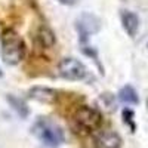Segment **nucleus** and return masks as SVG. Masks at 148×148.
Here are the masks:
<instances>
[{
  "mask_svg": "<svg viewBox=\"0 0 148 148\" xmlns=\"http://www.w3.org/2000/svg\"><path fill=\"white\" fill-rule=\"evenodd\" d=\"M33 133L36 135L37 139L49 148H56L59 145H62L65 141L64 130L47 119L37 120L33 126Z\"/></svg>",
  "mask_w": 148,
  "mask_h": 148,
  "instance_id": "f257e3e1",
  "label": "nucleus"
},
{
  "mask_svg": "<svg viewBox=\"0 0 148 148\" xmlns=\"http://www.w3.org/2000/svg\"><path fill=\"white\" fill-rule=\"evenodd\" d=\"M25 45L15 31H6L2 37V58L8 65H16L24 59Z\"/></svg>",
  "mask_w": 148,
  "mask_h": 148,
  "instance_id": "f03ea898",
  "label": "nucleus"
},
{
  "mask_svg": "<svg viewBox=\"0 0 148 148\" xmlns=\"http://www.w3.org/2000/svg\"><path fill=\"white\" fill-rule=\"evenodd\" d=\"M101 123H102V116L93 107H88V105L79 107L73 114V125L77 132H83V133L93 132L101 126Z\"/></svg>",
  "mask_w": 148,
  "mask_h": 148,
  "instance_id": "7ed1b4c3",
  "label": "nucleus"
},
{
  "mask_svg": "<svg viewBox=\"0 0 148 148\" xmlns=\"http://www.w3.org/2000/svg\"><path fill=\"white\" fill-rule=\"evenodd\" d=\"M58 73L61 77H64L67 80L79 82L86 77L88 68L84 67L83 62H80L76 58H64L58 65Z\"/></svg>",
  "mask_w": 148,
  "mask_h": 148,
  "instance_id": "20e7f679",
  "label": "nucleus"
},
{
  "mask_svg": "<svg viewBox=\"0 0 148 148\" xmlns=\"http://www.w3.org/2000/svg\"><path fill=\"white\" fill-rule=\"evenodd\" d=\"M101 28V21L92 14H83L77 19V30L83 39H88L89 36L98 33Z\"/></svg>",
  "mask_w": 148,
  "mask_h": 148,
  "instance_id": "39448f33",
  "label": "nucleus"
},
{
  "mask_svg": "<svg viewBox=\"0 0 148 148\" xmlns=\"http://www.w3.org/2000/svg\"><path fill=\"white\" fill-rule=\"evenodd\" d=\"M95 148H120L121 147V138L120 135L111 130L101 132L95 136Z\"/></svg>",
  "mask_w": 148,
  "mask_h": 148,
  "instance_id": "423d86ee",
  "label": "nucleus"
},
{
  "mask_svg": "<svg viewBox=\"0 0 148 148\" xmlns=\"http://www.w3.org/2000/svg\"><path fill=\"white\" fill-rule=\"evenodd\" d=\"M120 18H121V24H123L125 31L130 37L136 36V33L139 30V18H138V15L130 12V10H121Z\"/></svg>",
  "mask_w": 148,
  "mask_h": 148,
  "instance_id": "0eeeda50",
  "label": "nucleus"
},
{
  "mask_svg": "<svg viewBox=\"0 0 148 148\" xmlns=\"http://www.w3.org/2000/svg\"><path fill=\"white\" fill-rule=\"evenodd\" d=\"M58 92L55 89L51 88H45V86H34L30 90V96L33 99L39 101V102H45V104H52L56 99Z\"/></svg>",
  "mask_w": 148,
  "mask_h": 148,
  "instance_id": "6e6552de",
  "label": "nucleus"
},
{
  "mask_svg": "<svg viewBox=\"0 0 148 148\" xmlns=\"http://www.w3.org/2000/svg\"><path fill=\"white\" fill-rule=\"evenodd\" d=\"M37 40L43 47H52L55 45V34L49 27H40L37 31Z\"/></svg>",
  "mask_w": 148,
  "mask_h": 148,
  "instance_id": "1a4fd4ad",
  "label": "nucleus"
},
{
  "mask_svg": "<svg viewBox=\"0 0 148 148\" xmlns=\"http://www.w3.org/2000/svg\"><path fill=\"white\" fill-rule=\"evenodd\" d=\"M119 98H120V101L125 102V104H133V105H135V104L139 102V98H138L136 90H135L132 86H129V84L120 89Z\"/></svg>",
  "mask_w": 148,
  "mask_h": 148,
  "instance_id": "9d476101",
  "label": "nucleus"
},
{
  "mask_svg": "<svg viewBox=\"0 0 148 148\" xmlns=\"http://www.w3.org/2000/svg\"><path fill=\"white\" fill-rule=\"evenodd\" d=\"M8 101L10 102L12 108H14V110L16 111V113H18V116H21L22 119H25V117L28 116L30 110H28L27 104L24 102V101L18 99V98H15V96H9V98H8Z\"/></svg>",
  "mask_w": 148,
  "mask_h": 148,
  "instance_id": "9b49d317",
  "label": "nucleus"
},
{
  "mask_svg": "<svg viewBox=\"0 0 148 148\" xmlns=\"http://www.w3.org/2000/svg\"><path fill=\"white\" fill-rule=\"evenodd\" d=\"M123 121L130 127L132 132H135V121H133V111L132 110H129V108L123 110Z\"/></svg>",
  "mask_w": 148,
  "mask_h": 148,
  "instance_id": "f8f14e48",
  "label": "nucleus"
},
{
  "mask_svg": "<svg viewBox=\"0 0 148 148\" xmlns=\"http://www.w3.org/2000/svg\"><path fill=\"white\" fill-rule=\"evenodd\" d=\"M61 5H67V6H73L74 3L77 2V0H58Z\"/></svg>",
  "mask_w": 148,
  "mask_h": 148,
  "instance_id": "ddd939ff",
  "label": "nucleus"
},
{
  "mask_svg": "<svg viewBox=\"0 0 148 148\" xmlns=\"http://www.w3.org/2000/svg\"><path fill=\"white\" fill-rule=\"evenodd\" d=\"M0 76H2V71H0Z\"/></svg>",
  "mask_w": 148,
  "mask_h": 148,
  "instance_id": "4468645a",
  "label": "nucleus"
},
{
  "mask_svg": "<svg viewBox=\"0 0 148 148\" xmlns=\"http://www.w3.org/2000/svg\"><path fill=\"white\" fill-rule=\"evenodd\" d=\"M147 107H148V102H147Z\"/></svg>",
  "mask_w": 148,
  "mask_h": 148,
  "instance_id": "2eb2a0df",
  "label": "nucleus"
}]
</instances>
